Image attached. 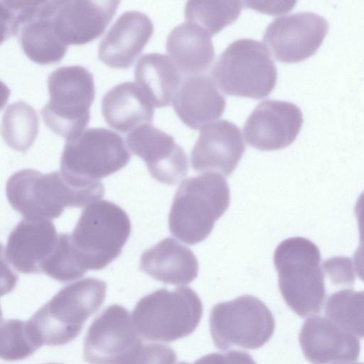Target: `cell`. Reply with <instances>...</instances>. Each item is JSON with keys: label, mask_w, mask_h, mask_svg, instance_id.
Here are the masks:
<instances>
[{"label": "cell", "mask_w": 364, "mask_h": 364, "mask_svg": "<svg viewBox=\"0 0 364 364\" xmlns=\"http://www.w3.org/2000/svg\"><path fill=\"white\" fill-rule=\"evenodd\" d=\"M6 193L11 206L24 218L48 220L58 218L66 207L81 208L99 200L105 188L100 181L73 183L58 171L43 174L22 169L9 177Z\"/></svg>", "instance_id": "6da1fadb"}, {"label": "cell", "mask_w": 364, "mask_h": 364, "mask_svg": "<svg viewBox=\"0 0 364 364\" xmlns=\"http://www.w3.org/2000/svg\"><path fill=\"white\" fill-rule=\"evenodd\" d=\"M230 188L216 173L188 178L178 188L168 215L170 232L188 245L205 240L228 210Z\"/></svg>", "instance_id": "7a4b0ae2"}, {"label": "cell", "mask_w": 364, "mask_h": 364, "mask_svg": "<svg viewBox=\"0 0 364 364\" xmlns=\"http://www.w3.org/2000/svg\"><path fill=\"white\" fill-rule=\"evenodd\" d=\"M274 264L286 304L301 317L319 313L326 291L318 247L301 237L286 239L274 251Z\"/></svg>", "instance_id": "3957f363"}, {"label": "cell", "mask_w": 364, "mask_h": 364, "mask_svg": "<svg viewBox=\"0 0 364 364\" xmlns=\"http://www.w3.org/2000/svg\"><path fill=\"white\" fill-rule=\"evenodd\" d=\"M106 291L105 281L92 277L62 288L29 320L43 345L61 346L74 340L103 304Z\"/></svg>", "instance_id": "277c9868"}, {"label": "cell", "mask_w": 364, "mask_h": 364, "mask_svg": "<svg viewBox=\"0 0 364 364\" xmlns=\"http://www.w3.org/2000/svg\"><path fill=\"white\" fill-rule=\"evenodd\" d=\"M131 228L128 215L115 203L102 200L89 204L70 234L83 269L100 270L114 260L129 239Z\"/></svg>", "instance_id": "5b68a950"}, {"label": "cell", "mask_w": 364, "mask_h": 364, "mask_svg": "<svg viewBox=\"0 0 364 364\" xmlns=\"http://www.w3.org/2000/svg\"><path fill=\"white\" fill-rule=\"evenodd\" d=\"M203 314V304L191 288L160 289L142 297L132 311V320L141 337L172 342L191 334Z\"/></svg>", "instance_id": "8992f818"}, {"label": "cell", "mask_w": 364, "mask_h": 364, "mask_svg": "<svg viewBox=\"0 0 364 364\" xmlns=\"http://www.w3.org/2000/svg\"><path fill=\"white\" fill-rule=\"evenodd\" d=\"M210 74L226 95L254 100L267 97L277 79V68L267 46L251 38L238 39L228 45Z\"/></svg>", "instance_id": "52a82bcc"}, {"label": "cell", "mask_w": 364, "mask_h": 364, "mask_svg": "<svg viewBox=\"0 0 364 364\" xmlns=\"http://www.w3.org/2000/svg\"><path fill=\"white\" fill-rule=\"evenodd\" d=\"M50 100L41 110L45 124L66 140L82 134L95 98L92 73L80 65L60 67L48 77Z\"/></svg>", "instance_id": "ba28073f"}, {"label": "cell", "mask_w": 364, "mask_h": 364, "mask_svg": "<svg viewBox=\"0 0 364 364\" xmlns=\"http://www.w3.org/2000/svg\"><path fill=\"white\" fill-rule=\"evenodd\" d=\"M130 158L119 134L106 128H90L66 140L60 172L73 183L89 184L117 172Z\"/></svg>", "instance_id": "9c48e42d"}, {"label": "cell", "mask_w": 364, "mask_h": 364, "mask_svg": "<svg viewBox=\"0 0 364 364\" xmlns=\"http://www.w3.org/2000/svg\"><path fill=\"white\" fill-rule=\"evenodd\" d=\"M209 326L214 345L220 350L232 346L257 349L272 338L275 322L263 301L242 295L215 304L210 313Z\"/></svg>", "instance_id": "30bf717a"}, {"label": "cell", "mask_w": 364, "mask_h": 364, "mask_svg": "<svg viewBox=\"0 0 364 364\" xmlns=\"http://www.w3.org/2000/svg\"><path fill=\"white\" fill-rule=\"evenodd\" d=\"M142 343L129 311L113 304L90 326L83 343V358L90 364H123Z\"/></svg>", "instance_id": "8fae6325"}, {"label": "cell", "mask_w": 364, "mask_h": 364, "mask_svg": "<svg viewBox=\"0 0 364 364\" xmlns=\"http://www.w3.org/2000/svg\"><path fill=\"white\" fill-rule=\"evenodd\" d=\"M328 28L323 16L314 12H298L275 18L267 26L263 41L277 60L298 63L316 52Z\"/></svg>", "instance_id": "7c38bea8"}, {"label": "cell", "mask_w": 364, "mask_h": 364, "mask_svg": "<svg viewBox=\"0 0 364 364\" xmlns=\"http://www.w3.org/2000/svg\"><path fill=\"white\" fill-rule=\"evenodd\" d=\"M304 122L295 104L267 100L258 104L247 118L243 133L246 142L261 151H274L291 144Z\"/></svg>", "instance_id": "4fadbf2b"}, {"label": "cell", "mask_w": 364, "mask_h": 364, "mask_svg": "<svg viewBox=\"0 0 364 364\" xmlns=\"http://www.w3.org/2000/svg\"><path fill=\"white\" fill-rule=\"evenodd\" d=\"M119 1H50L54 32L65 45H83L100 36L114 16Z\"/></svg>", "instance_id": "5bb4252c"}, {"label": "cell", "mask_w": 364, "mask_h": 364, "mask_svg": "<svg viewBox=\"0 0 364 364\" xmlns=\"http://www.w3.org/2000/svg\"><path fill=\"white\" fill-rule=\"evenodd\" d=\"M126 142L132 152L144 161L149 173L159 182L173 185L186 176L187 156L173 136L146 124L129 132Z\"/></svg>", "instance_id": "9a60e30c"}, {"label": "cell", "mask_w": 364, "mask_h": 364, "mask_svg": "<svg viewBox=\"0 0 364 364\" xmlns=\"http://www.w3.org/2000/svg\"><path fill=\"white\" fill-rule=\"evenodd\" d=\"M245 151L240 129L226 119L203 127L193 147L191 164L196 172L213 171L228 177Z\"/></svg>", "instance_id": "2e32d148"}, {"label": "cell", "mask_w": 364, "mask_h": 364, "mask_svg": "<svg viewBox=\"0 0 364 364\" xmlns=\"http://www.w3.org/2000/svg\"><path fill=\"white\" fill-rule=\"evenodd\" d=\"M299 339L305 358L311 364L353 362L360 355L358 337L326 316L309 317Z\"/></svg>", "instance_id": "e0dca14e"}, {"label": "cell", "mask_w": 364, "mask_h": 364, "mask_svg": "<svg viewBox=\"0 0 364 364\" xmlns=\"http://www.w3.org/2000/svg\"><path fill=\"white\" fill-rule=\"evenodd\" d=\"M58 237L50 221L24 218L9 235L5 258L21 273H42V266L53 252Z\"/></svg>", "instance_id": "ac0fdd59"}, {"label": "cell", "mask_w": 364, "mask_h": 364, "mask_svg": "<svg viewBox=\"0 0 364 364\" xmlns=\"http://www.w3.org/2000/svg\"><path fill=\"white\" fill-rule=\"evenodd\" d=\"M154 32L149 17L127 11L117 19L100 41L99 59L109 67L128 68L141 53Z\"/></svg>", "instance_id": "d6986e66"}, {"label": "cell", "mask_w": 364, "mask_h": 364, "mask_svg": "<svg viewBox=\"0 0 364 364\" xmlns=\"http://www.w3.org/2000/svg\"><path fill=\"white\" fill-rule=\"evenodd\" d=\"M171 102L180 119L196 130L221 117L226 105L214 80L204 74L183 77Z\"/></svg>", "instance_id": "ffe728a7"}, {"label": "cell", "mask_w": 364, "mask_h": 364, "mask_svg": "<svg viewBox=\"0 0 364 364\" xmlns=\"http://www.w3.org/2000/svg\"><path fill=\"white\" fill-rule=\"evenodd\" d=\"M139 267L154 279L174 285L191 283L199 270L192 250L172 237H166L144 251Z\"/></svg>", "instance_id": "44dd1931"}, {"label": "cell", "mask_w": 364, "mask_h": 364, "mask_svg": "<svg viewBox=\"0 0 364 364\" xmlns=\"http://www.w3.org/2000/svg\"><path fill=\"white\" fill-rule=\"evenodd\" d=\"M102 113L110 127L125 133L151 124L154 108L137 84L128 81L117 85L105 94Z\"/></svg>", "instance_id": "7402d4cb"}, {"label": "cell", "mask_w": 364, "mask_h": 364, "mask_svg": "<svg viewBox=\"0 0 364 364\" xmlns=\"http://www.w3.org/2000/svg\"><path fill=\"white\" fill-rule=\"evenodd\" d=\"M166 50L183 77L203 74L215 58L211 36L189 22L178 25L170 32Z\"/></svg>", "instance_id": "603a6c76"}, {"label": "cell", "mask_w": 364, "mask_h": 364, "mask_svg": "<svg viewBox=\"0 0 364 364\" xmlns=\"http://www.w3.org/2000/svg\"><path fill=\"white\" fill-rule=\"evenodd\" d=\"M134 79L151 104L163 107L172 102L183 77L169 56L152 53L138 60Z\"/></svg>", "instance_id": "cb8c5ba5"}, {"label": "cell", "mask_w": 364, "mask_h": 364, "mask_svg": "<svg viewBox=\"0 0 364 364\" xmlns=\"http://www.w3.org/2000/svg\"><path fill=\"white\" fill-rule=\"evenodd\" d=\"M50 1H43L36 15L20 28L17 36L25 55L33 62H60L68 46L55 35L50 17Z\"/></svg>", "instance_id": "d4e9b609"}, {"label": "cell", "mask_w": 364, "mask_h": 364, "mask_svg": "<svg viewBox=\"0 0 364 364\" xmlns=\"http://www.w3.org/2000/svg\"><path fill=\"white\" fill-rule=\"evenodd\" d=\"M38 133V117L32 106L23 101L9 105L3 114L1 136L11 149L26 152Z\"/></svg>", "instance_id": "484cf974"}, {"label": "cell", "mask_w": 364, "mask_h": 364, "mask_svg": "<svg viewBox=\"0 0 364 364\" xmlns=\"http://www.w3.org/2000/svg\"><path fill=\"white\" fill-rule=\"evenodd\" d=\"M242 4L240 1H188L184 15L188 22L212 36L237 19Z\"/></svg>", "instance_id": "4316f807"}, {"label": "cell", "mask_w": 364, "mask_h": 364, "mask_svg": "<svg viewBox=\"0 0 364 364\" xmlns=\"http://www.w3.org/2000/svg\"><path fill=\"white\" fill-rule=\"evenodd\" d=\"M326 316L364 338V291L344 289L333 293L325 306Z\"/></svg>", "instance_id": "83f0119b"}, {"label": "cell", "mask_w": 364, "mask_h": 364, "mask_svg": "<svg viewBox=\"0 0 364 364\" xmlns=\"http://www.w3.org/2000/svg\"><path fill=\"white\" fill-rule=\"evenodd\" d=\"M43 345L30 321L8 319L1 325V358L6 361L25 359Z\"/></svg>", "instance_id": "f1b7e54d"}, {"label": "cell", "mask_w": 364, "mask_h": 364, "mask_svg": "<svg viewBox=\"0 0 364 364\" xmlns=\"http://www.w3.org/2000/svg\"><path fill=\"white\" fill-rule=\"evenodd\" d=\"M41 272L60 282L75 280L87 272L74 251L70 234H59L57 245L43 264Z\"/></svg>", "instance_id": "f546056e"}, {"label": "cell", "mask_w": 364, "mask_h": 364, "mask_svg": "<svg viewBox=\"0 0 364 364\" xmlns=\"http://www.w3.org/2000/svg\"><path fill=\"white\" fill-rule=\"evenodd\" d=\"M43 1H0L2 41L17 35L39 11Z\"/></svg>", "instance_id": "4dcf8cb0"}, {"label": "cell", "mask_w": 364, "mask_h": 364, "mask_svg": "<svg viewBox=\"0 0 364 364\" xmlns=\"http://www.w3.org/2000/svg\"><path fill=\"white\" fill-rule=\"evenodd\" d=\"M176 360L170 346L142 343L123 364H176Z\"/></svg>", "instance_id": "1f68e13d"}, {"label": "cell", "mask_w": 364, "mask_h": 364, "mask_svg": "<svg viewBox=\"0 0 364 364\" xmlns=\"http://www.w3.org/2000/svg\"><path fill=\"white\" fill-rule=\"evenodd\" d=\"M323 269L334 284L351 285L355 281L353 266L348 257L330 258L323 263Z\"/></svg>", "instance_id": "d6a6232c"}, {"label": "cell", "mask_w": 364, "mask_h": 364, "mask_svg": "<svg viewBox=\"0 0 364 364\" xmlns=\"http://www.w3.org/2000/svg\"><path fill=\"white\" fill-rule=\"evenodd\" d=\"M355 214L359 232V246L353 255L354 267L359 278L364 282V191L358 197Z\"/></svg>", "instance_id": "836d02e7"}, {"label": "cell", "mask_w": 364, "mask_h": 364, "mask_svg": "<svg viewBox=\"0 0 364 364\" xmlns=\"http://www.w3.org/2000/svg\"><path fill=\"white\" fill-rule=\"evenodd\" d=\"M244 3L250 9H255L259 12L271 14H273L272 9H274L277 14H281L288 12V11L294 6L293 4L285 6H269L266 5L264 2L262 3L264 4L262 5L258 1H245Z\"/></svg>", "instance_id": "e575fe53"}, {"label": "cell", "mask_w": 364, "mask_h": 364, "mask_svg": "<svg viewBox=\"0 0 364 364\" xmlns=\"http://www.w3.org/2000/svg\"><path fill=\"white\" fill-rule=\"evenodd\" d=\"M242 364H256L252 357H249Z\"/></svg>", "instance_id": "d590c367"}, {"label": "cell", "mask_w": 364, "mask_h": 364, "mask_svg": "<svg viewBox=\"0 0 364 364\" xmlns=\"http://www.w3.org/2000/svg\"><path fill=\"white\" fill-rule=\"evenodd\" d=\"M333 364H364V363H353V362H346V363H338Z\"/></svg>", "instance_id": "8d00e7d4"}, {"label": "cell", "mask_w": 364, "mask_h": 364, "mask_svg": "<svg viewBox=\"0 0 364 364\" xmlns=\"http://www.w3.org/2000/svg\"><path fill=\"white\" fill-rule=\"evenodd\" d=\"M47 364H60V363H47Z\"/></svg>", "instance_id": "74e56055"}]
</instances>
